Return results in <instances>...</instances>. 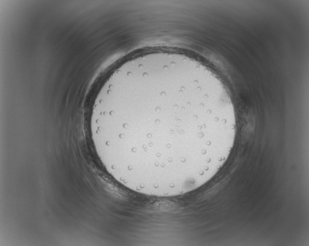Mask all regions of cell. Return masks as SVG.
Instances as JSON below:
<instances>
[{"instance_id":"obj_1","label":"cell","mask_w":309,"mask_h":246,"mask_svg":"<svg viewBox=\"0 0 309 246\" xmlns=\"http://www.w3.org/2000/svg\"><path fill=\"white\" fill-rule=\"evenodd\" d=\"M230 100L194 76L142 82L110 119L109 134L128 168L143 181L194 182L223 164L235 140Z\"/></svg>"}]
</instances>
